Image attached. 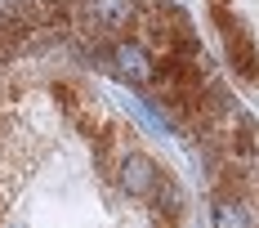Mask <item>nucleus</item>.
Here are the masks:
<instances>
[{"mask_svg":"<svg viewBox=\"0 0 259 228\" xmlns=\"http://www.w3.org/2000/svg\"><path fill=\"white\" fill-rule=\"evenodd\" d=\"M210 14H214V23H219L224 54H228L233 72L241 76V81H259V50H255V41H250V31L237 23V14L224 5V0H214V5H210Z\"/></svg>","mask_w":259,"mask_h":228,"instance_id":"nucleus-1","label":"nucleus"},{"mask_svg":"<svg viewBox=\"0 0 259 228\" xmlns=\"http://www.w3.org/2000/svg\"><path fill=\"white\" fill-rule=\"evenodd\" d=\"M76 5H80V31L90 41L121 36L125 27H134V14H139V0H76Z\"/></svg>","mask_w":259,"mask_h":228,"instance_id":"nucleus-2","label":"nucleus"},{"mask_svg":"<svg viewBox=\"0 0 259 228\" xmlns=\"http://www.w3.org/2000/svg\"><path fill=\"white\" fill-rule=\"evenodd\" d=\"M107 67L121 76L125 85L134 90H148L156 76V54L148 45H139V41H112L107 45Z\"/></svg>","mask_w":259,"mask_h":228,"instance_id":"nucleus-3","label":"nucleus"},{"mask_svg":"<svg viewBox=\"0 0 259 228\" xmlns=\"http://www.w3.org/2000/svg\"><path fill=\"white\" fill-rule=\"evenodd\" d=\"M156 179H161V166H156L148 152L130 148L125 157H121V166H116V188L125 193V197H134V202H148V193L156 188Z\"/></svg>","mask_w":259,"mask_h":228,"instance_id":"nucleus-4","label":"nucleus"},{"mask_svg":"<svg viewBox=\"0 0 259 228\" xmlns=\"http://www.w3.org/2000/svg\"><path fill=\"white\" fill-rule=\"evenodd\" d=\"M210 228H255V215H250L246 197L219 193V197H214V215H210Z\"/></svg>","mask_w":259,"mask_h":228,"instance_id":"nucleus-5","label":"nucleus"},{"mask_svg":"<svg viewBox=\"0 0 259 228\" xmlns=\"http://www.w3.org/2000/svg\"><path fill=\"white\" fill-rule=\"evenodd\" d=\"M148 202L156 206V219H165V228H175V219L183 215V188L170 175H161V179H156V188L148 193Z\"/></svg>","mask_w":259,"mask_h":228,"instance_id":"nucleus-6","label":"nucleus"}]
</instances>
